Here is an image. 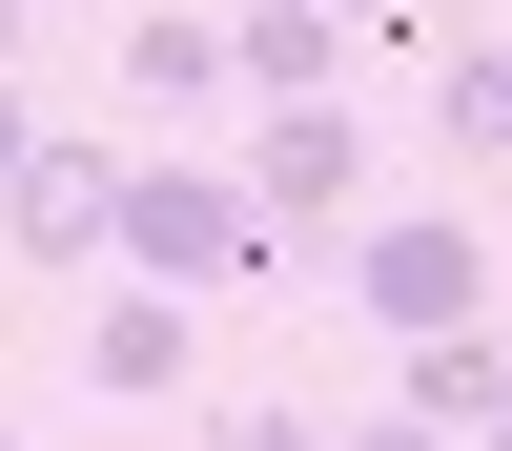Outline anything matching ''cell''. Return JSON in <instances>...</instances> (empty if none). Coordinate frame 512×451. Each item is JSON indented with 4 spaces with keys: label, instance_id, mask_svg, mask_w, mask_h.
I'll return each instance as SVG.
<instances>
[{
    "label": "cell",
    "instance_id": "obj_1",
    "mask_svg": "<svg viewBox=\"0 0 512 451\" xmlns=\"http://www.w3.org/2000/svg\"><path fill=\"white\" fill-rule=\"evenodd\" d=\"M328 287H349L390 349H431V328H492V226H472V205H369V226L328 246Z\"/></svg>",
    "mask_w": 512,
    "mask_h": 451
},
{
    "label": "cell",
    "instance_id": "obj_2",
    "mask_svg": "<svg viewBox=\"0 0 512 451\" xmlns=\"http://www.w3.org/2000/svg\"><path fill=\"white\" fill-rule=\"evenodd\" d=\"M226 185H246V246H267V267H328V246L369 226V123L349 103H267V144H246Z\"/></svg>",
    "mask_w": 512,
    "mask_h": 451
},
{
    "label": "cell",
    "instance_id": "obj_3",
    "mask_svg": "<svg viewBox=\"0 0 512 451\" xmlns=\"http://www.w3.org/2000/svg\"><path fill=\"white\" fill-rule=\"evenodd\" d=\"M103 267H123V287H185V308H205V287H246L267 246H246V185H226V164H123Z\"/></svg>",
    "mask_w": 512,
    "mask_h": 451
},
{
    "label": "cell",
    "instance_id": "obj_4",
    "mask_svg": "<svg viewBox=\"0 0 512 451\" xmlns=\"http://www.w3.org/2000/svg\"><path fill=\"white\" fill-rule=\"evenodd\" d=\"M103 226H123V144L41 123V144L0 164V246H21V267H103Z\"/></svg>",
    "mask_w": 512,
    "mask_h": 451
},
{
    "label": "cell",
    "instance_id": "obj_5",
    "mask_svg": "<svg viewBox=\"0 0 512 451\" xmlns=\"http://www.w3.org/2000/svg\"><path fill=\"white\" fill-rule=\"evenodd\" d=\"M185 369H205V308H185V287H103V308H82V390H103V410H164Z\"/></svg>",
    "mask_w": 512,
    "mask_h": 451
},
{
    "label": "cell",
    "instance_id": "obj_6",
    "mask_svg": "<svg viewBox=\"0 0 512 451\" xmlns=\"http://www.w3.org/2000/svg\"><path fill=\"white\" fill-rule=\"evenodd\" d=\"M226 82H246V103H349V21H328V0H246V21H226Z\"/></svg>",
    "mask_w": 512,
    "mask_h": 451
},
{
    "label": "cell",
    "instance_id": "obj_7",
    "mask_svg": "<svg viewBox=\"0 0 512 451\" xmlns=\"http://www.w3.org/2000/svg\"><path fill=\"white\" fill-rule=\"evenodd\" d=\"M390 410H410L431 451H472L492 410H512V349H492V328H431V349H390Z\"/></svg>",
    "mask_w": 512,
    "mask_h": 451
},
{
    "label": "cell",
    "instance_id": "obj_8",
    "mask_svg": "<svg viewBox=\"0 0 512 451\" xmlns=\"http://www.w3.org/2000/svg\"><path fill=\"white\" fill-rule=\"evenodd\" d=\"M431 144L451 164H512V41H431Z\"/></svg>",
    "mask_w": 512,
    "mask_h": 451
},
{
    "label": "cell",
    "instance_id": "obj_9",
    "mask_svg": "<svg viewBox=\"0 0 512 451\" xmlns=\"http://www.w3.org/2000/svg\"><path fill=\"white\" fill-rule=\"evenodd\" d=\"M123 82H144V103H205V82H226V21H205V0H144V21H123Z\"/></svg>",
    "mask_w": 512,
    "mask_h": 451
},
{
    "label": "cell",
    "instance_id": "obj_10",
    "mask_svg": "<svg viewBox=\"0 0 512 451\" xmlns=\"http://www.w3.org/2000/svg\"><path fill=\"white\" fill-rule=\"evenodd\" d=\"M205 451H328V410H287V390H246V410H226Z\"/></svg>",
    "mask_w": 512,
    "mask_h": 451
},
{
    "label": "cell",
    "instance_id": "obj_11",
    "mask_svg": "<svg viewBox=\"0 0 512 451\" xmlns=\"http://www.w3.org/2000/svg\"><path fill=\"white\" fill-rule=\"evenodd\" d=\"M21 144H41V103H21V62H0V164H21Z\"/></svg>",
    "mask_w": 512,
    "mask_h": 451
},
{
    "label": "cell",
    "instance_id": "obj_12",
    "mask_svg": "<svg viewBox=\"0 0 512 451\" xmlns=\"http://www.w3.org/2000/svg\"><path fill=\"white\" fill-rule=\"evenodd\" d=\"M328 451H431V431H410V410H369V431H328Z\"/></svg>",
    "mask_w": 512,
    "mask_h": 451
},
{
    "label": "cell",
    "instance_id": "obj_13",
    "mask_svg": "<svg viewBox=\"0 0 512 451\" xmlns=\"http://www.w3.org/2000/svg\"><path fill=\"white\" fill-rule=\"evenodd\" d=\"M328 21H349V41H369V21H431V0H328Z\"/></svg>",
    "mask_w": 512,
    "mask_h": 451
},
{
    "label": "cell",
    "instance_id": "obj_14",
    "mask_svg": "<svg viewBox=\"0 0 512 451\" xmlns=\"http://www.w3.org/2000/svg\"><path fill=\"white\" fill-rule=\"evenodd\" d=\"M21 21H41V0H0V62H21Z\"/></svg>",
    "mask_w": 512,
    "mask_h": 451
},
{
    "label": "cell",
    "instance_id": "obj_15",
    "mask_svg": "<svg viewBox=\"0 0 512 451\" xmlns=\"http://www.w3.org/2000/svg\"><path fill=\"white\" fill-rule=\"evenodd\" d=\"M472 451H512V410H492V431H472Z\"/></svg>",
    "mask_w": 512,
    "mask_h": 451
},
{
    "label": "cell",
    "instance_id": "obj_16",
    "mask_svg": "<svg viewBox=\"0 0 512 451\" xmlns=\"http://www.w3.org/2000/svg\"><path fill=\"white\" fill-rule=\"evenodd\" d=\"M431 21H451V0H431Z\"/></svg>",
    "mask_w": 512,
    "mask_h": 451
},
{
    "label": "cell",
    "instance_id": "obj_17",
    "mask_svg": "<svg viewBox=\"0 0 512 451\" xmlns=\"http://www.w3.org/2000/svg\"><path fill=\"white\" fill-rule=\"evenodd\" d=\"M0 451H21V431H0Z\"/></svg>",
    "mask_w": 512,
    "mask_h": 451
}]
</instances>
